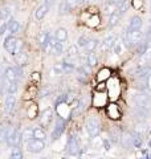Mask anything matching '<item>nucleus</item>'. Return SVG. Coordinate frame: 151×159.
Instances as JSON below:
<instances>
[{"label": "nucleus", "instance_id": "nucleus-1", "mask_svg": "<svg viewBox=\"0 0 151 159\" xmlns=\"http://www.w3.org/2000/svg\"><path fill=\"white\" fill-rule=\"evenodd\" d=\"M21 141H23L21 139V133H19L17 129H15V127H8L7 129V139H6V142H7V145L9 147H13V148L17 147Z\"/></svg>", "mask_w": 151, "mask_h": 159}, {"label": "nucleus", "instance_id": "nucleus-2", "mask_svg": "<svg viewBox=\"0 0 151 159\" xmlns=\"http://www.w3.org/2000/svg\"><path fill=\"white\" fill-rule=\"evenodd\" d=\"M142 37H143L142 31H127L123 33V41L126 47H133L135 44H138Z\"/></svg>", "mask_w": 151, "mask_h": 159}, {"label": "nucleus", "instance_id": "nucleus-3", "mask_svg": "<svg viewBox=\"0 0 151 159\" xmlns=\"http://www.w3.org/2000/svg\"><path fill=\"white\" fill-rule=\"evenodd\" d=\"M86 133L90 138H95L99 135L101 133V125L97 119L94 118H89L86 122Z\"/></svg>", "mask_w": 151, "mask_h": 159}, {"label": "nucleus", "instance_id": "nucleus-4", "mask_svg": "<svg viewBox=\"0 0 151 159\" xmlns=\"http://www.w3.org/2000/svg\"><path fill=\"white\" fill-rule=\"evenodd\" d=\"M66 152L69 155H77L80 152V143H78V139L76 138L73 134H70L69 138H68V142H66Z\"/></svg>", "mask_w": 151, "mask_h": 159}, {"label": "nucleus", "instance_id": "nucleus-5", "mask_svg": "<svg viewBox=\"0 0 151 159\" xmlns=\"http://www.w3.org/2000/svg\"><path fill=\"white\" fill-rule=\"evenodd\" d=\"M27 148H28V151L32 154H40L45 148V142L37 141V139L32 138L31 141L27 142Z\"/></svg>", "mask_w": 151, "mask_h": 159}, {"label": "nucleus", "instance_id": "nucleus-6", "mask_svg": "<svg viewBox=\"0 0 151 159\" xmlns=\"http://www.w3.org/2000/svg\"><path fill=\"white\" fill-rule=\"evenodd\" d=\"M21 70L17 68V66H8L6 70H4V78L7 80V81H17L19 80V76Z\"/></svg>", "mask_w": 151, "mask_h": 159}, {"label": "nucleus", "instance_id": "nucleus-7", "mask_svg": "<svg viewBox=\"0 0 151 159\" xmlns=\"http://www.w3.org/2000/svg\"><path fill=\"white\" fill-rule=\"evenodd\" d=\"M16 43L17 39L13 36V34H9L8 37H6L4 40V49L11 54V56H15V51H16Z\"/></svg>", "mask_w": 151, "mask_h": 159}, {"label": "nucleus", "instance_id": "nucleus-8", "mask_svg": "<svg viewBox=\"0 0 151 159\" xmlns=\"http://www.w3.org/2000/svg\"><path fill=\"white\" fill-rule=\"evenodd\" d=\"M117 43V37L114 34H110V36L105 37L102 40V43H99V47H101V51L102 52H108L109 49H112L114 47V44Z\"/></svg>", "mask_w": 151, "mask_h": 159}, {"label": "nucleus", "instance_id": "nucleus-9", "mask_svg": "<svg viewBox=\"0 0 151 159\" xmlns=\"http://www.w3.org/2000/svg\"><path fill=\"white\" fill-rule=\"evenodd\" d=\"M52 121H53V110L52 109H45V111H43L41 117H40V125L43 127H48Z\"/></svg>", "mask_w": 151, "mask_h": 159}, {"label": "nucleus", "instance_id": "nucleus-10", "mask_svg": "<svg viewBox=\"0 0 151 159\" xmlns=\"http://www.w3.org/2000/svg\"><path fill=\"white\" fill-rule=\"evenodd\" d=\"M143 25V20L140 16H133L130 19L129 23V31H140V28Z\"/></svg>", "mask_w": 151, "mask_h": 159}, {"label": "nucleus", "instance_id": "nucleus-11", "mask_svg": "<svg viewBox=\"0 0 151 159\" xmlns=\"http://www.w3.org/2000/svg\"><path fill=\"white\" fill-rule=\"evenodd\" d=\"M50 44H52V49H50V53L56 54V56H60V54H62V52H64L62 43H58L56 39L52 37V39H50Z\"/></svg>", "mask_w": 151, "mask_h": 159}, {"label": "nucleus", "instance_id": "nucleus-12", "mask_svg": "<svg viewBox=\"0 0 151 159\" xmlns=\"http://www.w3.org/2000/svg\"><path fill=\"white\" fill-rule=\"evenodd\" d=\"M53 37L56 39L58 43H64V41H66V40H68V31H66L65 28L60 27V28H57L56 31H54Z\"/></svg>", "mask_w": 151, "mask_h": 159}, {"label": "nucleus", "instance_id": "nucleus-13", "mask_svg": "<svg viewBox=\"0 0 151 159\" xmlns=\"http://www.w3.org/2000/svg\"><path fill=\"white\" fill-rule=\"evenodd\" d=\"M49 39H50V34L48 31H43V32H40L39 33V36H37V41L39 44L43 47V49L47 48L48 45V43H49Z\"/></svg>", "mask_w": 151, "mask_h": 159}, {"label": "nucleus", "instance_id": "nucleus-14", "mask_svg": "<svg viewBox=\"0 0 151 159\" xmlns=\"http://www.w3.org/2000/svg\"><path fill=\"white\" fill-rule=\"evenodd\" d=\"M16 64H17V66H20V68H23V66H25L28 64V53L25 51H21L16 56Z\"/></svg>", "mask_w": 151, "mask_h": 159}, {"label": "nucleus", "instance_id": "nucleus-15", "mask_svg": "<svg viewBox=\"0 0 151 159\" xmlns=\"http://www.w3.org/2000/svg\"><path fill=\"white\" fill-rule=\"evenodd\" d=\"M103 11L106 15H109V16H112V15H114L115 12L118 11V4H115L113 2H106L105 3V8H103Z\"/></svg>", "mask_w": 151, "mask_h": 159}, {"label": "nucleus", "instance_id": "nucleus-16", "mask_svg": "<svg viewBox=\"0 0 151 159\" xmlns=\"http://www.w3.org/2000/svg\"><path fill=\"white\" fill-rule=\"evenodd\" d=\"M49 6H47V4H41L37 9H36V12H34V16H36V19L37 20H41V19H44L45 17V15L48 13V11H49Z\"/></svg>", "mask_w": 151, "mask_h": 159}, {"label": "nucleus", "instance_id": "nucleus-17", "mask_svg": "<svg viewBox=\"0 0 151 159\" xmlns=\"http://www.w3.org/2000/svg\"><path fill=\"white\" fill-rule=\"evenodd\" d=\"M7 27H8V32H11V33L13 34V33L19 32L20 24H19V21H16V20H15L13 17H9L8 21H7Z\"/></svg>", "mask_w": 151, "mask_h": 159}, {"label": "nucleus", "instance_id": "nucleus-18", "mask_svg": "<svg viewBox=\"0 0 151 159\" xmlns=\"http://www.w3.org/2000/svg\"><path fill=\"white\" fill-rule=\"evenodd\" d=\"M15 103H16V96L15 94H8L6 98V111H11Z\"/></svg>", "mask_w": 151, "mask_h": 159}, {"label": "nucleus", "instance_id": "nucleus-19", "mask_svg": "<svg viewBox=\"0 0 151 159\" xmlns=\"http://www.w3.org/2000/svg\"><path fill=\"white\" fill-rule=\"evenodd\" d=\"M98 45H99V41L97 39H89L86 47H85V51H86L88 53H93Z\"/></svg>", "mask_w": 151, "mask_h": 159}, {"label": "nucleus", "instance_id": "nucleus-20", "mask_svg": "<svg viewBox=\"0 0 151 159\" xmlns=\"http://www.w3.org/2000/svg\"><path fill=\"white\" fill-rule=\"evenodd\" d=\"M33 138L37 139V141L45 142V139H47V134H45V131L43 130L41 127H36V129H33Z\"/></svg>", "mask_w": 151, "mask_h": 159}, {"label": "nucleus", "instance_id": "nucleus-21", "mask_svg": "<svg viewBox=\"0 0 151 159\" xmlns=\"http://www.w3.org/2000/svg\"><path fill=\"white\" fill-rule=\"evenodd\" d=\"M65 72V69H64V65H62V62H57V64H54L53 68H52V70H50V76H61V74H64Z\"/></svg>", "mask_w": 151, "mask_h": 159}, {"label": "nucleus", "instance_id": "nucleus-22", "mask_svg": "<svg viewBox=\"0 0 151 159\" xmlns=\"http://www.w3.org/2000/svg\"><path fill=\"white\" fill-rule=\"evenodd\" d=\"M119 20H121V13H118V12H115L112 16H109V23H108L109 28H114L115 25H118Z\"/></svg>", "mask_w": 151, "mask_h": 159}, {"label": "nucleus", "instance_id": "nucleus-23", "mask_svg": "<svg viewBox=\"0 0 151 159\" xmlns=\"http://www.w3.org/2000/svg\"><path fill=\"white\" fill-rule=\"evenodd\" d=\"M69 12H70V8L68 7L66 0H61V2H60V6H58V13L61 15V16H65V15H68Z\"/></svg>", "mask_w": 151, "mask_h": 159}, {"label": "nucleus", "instance_id": "nucleus-24", "mask_svg": "<svg viewBox=\"0 0 151 159\" xmlns=\"http://www.w3.org/2000/svg\"><path fill=\"white\" fill-rule=\"evenodd\" d=\"M86 62L90 68H94L98 64V57L94 53H88L86 54Z\"/></svg>", "mask_w": 151, "mask_h": 159}, {"label": "nucleus", "instance_id": "nucleus-25", "mask_svg": "<svg viewBox=\"0 0 151 159\" xmlns=\"http://www.w3.org/2000/svg\"><path fill=\"white\" fill-rule=\"evenodd\" d=\"M32 138H33V129L32 127H27L21 133V139L25 141V142H28V141H31Z\"/></svg>", "mask_w": 151, "mask_h": 159}, {"label": "nucleus", "instance_id": "nucleus-26", "mask_svg": "<svg viewBox=\"0 0 151 159\" xmlns=\"http://www.w3.org/2000/svg\"><path fill=\"white\" fill-rule=\"evenodd\" d=\"M130 6H131V2H130V0H122V2L118 4V9L121 11V15L127 12L129 8H130Z\"/></svg>", "mask_w": 151, "mask_h": 159}, {"label": "nucleus", "instance_id": "nucleus-27", "mask_svg": "<svg viewBox=\"0 0 151 159\" xmlns=\"http://www.w3.org/2000/svg\"><path fill=\"white\" fill-rule=\"evenodd\" d=\"M17 88H19V82H17V81H11V82H8L7 93H8V94H16Z\"/></svg>", "mask_w": 151, "mask_h": 159}, {"label": "nucleus", "instance_id": "nucleus-28", "mask_svg": "<svg viewBox=\"0 0 151 159\" xmlns=\"http://www.w3.org/2000/svg\"><path fill=\"white\" fill-rule=\"evenodd\" d=\"M62 130H64V127H62V122H60L58 125L56 126V129L53 130V133H52V141H56V139H57L60 135H61Z\"/></svg>", "mask_w": 151, "mask_h": 159}, {"label": "nucleus", "instance_id": "nucleus-29", "mask_svg": "<svg viewBox=\"0 0 151 159\" xmlns=\"http://www.w3.org/2000/svg\"><path fill=\"white\" fill-rule=\"evenodd\" d=\"M77 54H78V45H76V44H72V45L68 48L66 56H68V57H76Z\"/></svg>", "mask_w": 151, "mask_h": 159}, {"label": "nucleus", "instance_id": "nucleus-30", "mask_svg": "<svg viewBox=\"0 0 151 159\" xmlns=\"http://www.w3.org/2000/svg\"><path fill=\"white\" fill-rule=\"evenodd\" d=\"M88 74L86 73H84L82 70H81V69H77V80H78V81H81L82 84H86L88 82Z\"/></svg>", "mask_w": 151, "mask_h": 159}, {"label": "nucleus", "instance_id": "nucleus-31", "mask_svg": "<svg viewBox=\"0 0 151 159\" xmlns=\"http://www.w3.org/2000/svg\"><path fill=\"white\" fill-rule=\"evenodd\" d=\"M9 159H23V152L20 148L15 147V150L11 152V155H9Z\"/></svg>", "mask_w": 151, "mask_h": 159}, {"label": "nucleus", "instance_id": "nucleus-32", "mask_svg": "<svg viewBox=\"0 0 151 159\" xmlns=\"http://www.w3.org/2000/svg\"><path fill=\"white\" fill-rule=\"evenodd\" d=\"M137 102H138V105H140V107H149V105H150V102H149V99L146 98L144 96H140V97H138L137 98Z\"/></svg>", "mask_w": 151, "mask_h": 159}, {"label": "nucleus", "instance_id": "nucleus-33", "mask_svg": "<svg viewBox=\"0 0 151 159\" xmlns=\"http://www.w3.org/2000/svg\"><path fill=\"white\" fill-rule=\"evenodd\" d=\"M7 129L8 127H0V143L6 142V139H7Z\"/></svg>", "mask_w": 151, "mask_h": 159}, {"label": "nucleus", "instance_id": "nucleus-34", "mask_svg": "<svg viewBox=\"0 0 151 159\" xmlns=\"http://www.w3.org/2000/svg\"><path fill=\"white\" fill-rule=\"evenodd\" d=\"M88 41H89V37L88 36H81L78 39V47H82V48H85L86 47V44H88Z\"/></svg>", "mask_w": 151, "mask_h": 159}, {"label": "nucleus", "instance_id": "nucleus-35", "mask_svg": "<svg viewBox=\"0 0 151 159\" xmlns=\"http://www.w3.org/2000/svg\"><path fill=\"white\" fill-rule=\"evenodd\" d=\"M21 51H23V40L17 39V43H16V51H15V57H16Z\"/></svg>", "mask_w": 151, "mask_h": 159}, {"label": "nucleus", "instance_id": "nucleus-36", "mask_svg": "<svg viewBox=\"0 0 151 159\" xmlns=\"http://www.w3.org/2000/svg\"><path fill=\"white\" fill-rule=\"evenodd\" d=\"M112 49H113V52H114L115 54H119L121 52H122V44H121L119 41H117V43L114 44V47H113Z\"/></svg>", "mask_w": 151, "mask_h": 159}, {"label": "nucleus", "instance_id": "nucleus-37", "mask_svg": "<svg viewBox=\"0 0 151 159\" xmlns=\"http://www.w3.org/2000/svg\"><path fill=\"white\" fill-rule=\"evenodd\" d=\"M78 3H80V0H66V4H68V7L70 8V11L77 7Z\"/></svg>", "mask_w": 151, "mask_h": 159}, {"label": "nucleus", "instance_id": "nucleus-38", "mask_svg": "<svg viewBox=\"0 0 151 159\" xmlns=\"http://www.w3.org/2000/svg\"><path fill=\"white\" fill-rule=\"evenodd\" d=\"M74 98H76V93H74V92H70L69 94H66V97H65V102L70 103V102H72Z\"/></svg>", "mask_w": 151, "mask_h": 159}, {"label": "nucleus", "instance_id": "nucleus-39", "mask_svg": "<svg viewBox=\"0 0 151 159\" xmlns=\"http://www.w3.org/2000/svg\"><path fill=\"white\" fill-rule=\"evenodd\" d=\"M8 31V27H7V23H4L2 27H0V36H3V34H6Z\"/></svg>", "mask_w": 151, "mask_h": 159}, {"label": "nucleus", "instance_id": "nucleus-40", "mask_svg": "<svg viewBox=\"0 0 151 159\" xmlns=\"http://www.w3.org/2000/svg\"><path fill=\"white\" fill-rule=\"evenodd\" d=\"M49 92H50V89H49V88H47V89H43L41 93H40V97H45V96H47V94H49Z\"/></svg>", "mask_w": 151, "mask_h": 159}, {"label": "nucleus", "instance_id": "nucleus-41", "mask_svg": "<svg viewBox=\"0 0 151 159\" xmlns=\"http://www.w3.org/2000/svg\"><path fill=\"white\" fill-rule=\"evenodd\" d=\"M56 3V0H45V4H47V6H53V4Z\"/></svg>", "mask_w": 151, "mask_h": 159}, {"label": "nucleus", "instance_id": "nucleus-42", "mask_svg": "<svg viewBox=\"0 0 151 159\" xmlns=\"http://www.w3.org/2000/svg\"><path fill=\"white\" fill-rule=\"evenodd\" d=\"M110 2H113V3H115V4H119L122 0H110Z\"/></svg>", "mask_w": 151, "mask_h": 159}, {"label": "nucleus", "instance_id": "nucleus-43", "mask_svg": "<svg viewBox=\"0 0 151 159\" xmlns=\"http://www.w3.org/2000/svg\"><path fill=\"white\" fill-rule=\"evenodd\" d=\"M40 159H49V158H40Z\"/></svg>", "mask_w": 151, "mask_h": 159}, {"label": "nucleus", "instance_id": "nucleus-44", "mask_svg": "<svg viewBox=\"0 0 151 159\" xmlns=\"http://www.w3.org/2000/svg\"><path fill=\"white\" fill-rule=\"evenodd\" d=\"M150 13H151V7H150Z\"/></svg>", "mask_w": 151, "mask_h": 159}]
</instances>
